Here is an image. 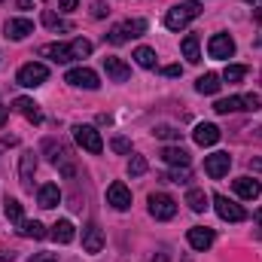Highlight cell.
<instances>
[{
  "instance_id": "ba28073f",
  "label": "cell",
  "mask_w": 262,
  "mask_h": 262,
  "mask_svg": "<svg viewBox=\"0 0 262 262\" xmlns=\"http://www.w3.org/2000/svg\"><path fill=\"white\" fill-rule=\"evenodd\" d=\"M64 82L76 85V89H89V92H95V89L101 85L98 73H95V70H89V67H73V70H67Z\"/></svg>"
},
{
  "instance_id": "ee69618b",
  "label": "cell",
  "mask_w": 262,
  "mask_h": 262,
  "mask_svg": "<svg viewBox=\"0 0 262 262\" xmlns=\"http://www.w3.org/2000/svg\"><path fill=\"white\" fill-rule=\"evenodd\" d=\"M0 3H3V0H0Z\"/></svg>"
},
{
  "instance_id": "9c48e42d",
  "label": "cell",
  "mask_w": 262,
  "mask_h": 262,
  "mask_svg": "<svg viewBox=\"0 0 262 262\" xmlns=\"http://www.w3.org/2000/svg\"><path fill=\"white\" fill-rule=\"evenodd\" d=\"M207 52H210V58L226 61V58L235 55V40H232L229 34H213V37L207 40Z\"/></svg>"
},
{
  "instance_id": "ab89813d",
  "label": "cell",
  "mask_w": 262,
  "mask_h": 262,
  "mask_svg": "<svg viewBox=\"0 0 262 262\" xmlns=\"http://www.w3.org/2000/svg\"><path fill=\"white\" fill-rule=\"evenodd\" d=\"M6 119H9V107H0V128L6 125Z\"/></svg>"
},
{
  "instance_id": "5b68a950",
  "label": "cell",
  "mask_w": 262,
  "mask_h": 262,
  "mask_svg": "<svg viewBox=\"0 0 262 262\" xmlns=\"http://www.w3.org/2000/svg\"><path fill=\"white\" fill-rule=\"evenodd\" d=\"M46 79H49V67L37 64V61L25 64L21 70H18V76H15V82H18V85H25V89H37V85H43Z\"/></svg>"
},
{
  "instance_id": "3957f363",
  "label": "cell",
  "mask_w": 262,
  "mask_h": 262,
  "mask_svg": "<svg viewBox=\"0 0 262 262\" xmlns=\"http://www.w3.org/2000/svg\"><path fill=\"white\" fill-rule=\"evenodd\" d=\"M143 31H146V21H143V18H131V21L116 25V28L107 34V40H110L113 46H122V43H128L131 37H140Z\"/></svg>"
},
{
  "instance_id": "8d00e7d4",
  "label": "cell",
  "mask_w": 262,
  "mask_h": 262,
  "mask_svg": "<svg viewBox=\"0 0 262 262\" xmlns=\"http://www.w3.org/2000/svg\"><path fill=\"white\" fill-rule=\"evenodd\" d=\"M31 262H55V256H52V253H34Z\"/></svg>"
},
{
  "instance_id": "4fadbf2b",
  "label": "cell",
  "mask_w": 262,
  "mask_h": 262,
  "mask_svg": "<svg viewBox=\"0 0 262 262\" xmlns=\"http://www.w3.org/2000/svg\"><path fill=\"white\" fill-rule=\"evenodd\" d=\"M12 107H15L28 122H34V125H40V122H43V110H40V104H37L34 98H15V101H12Z\"/></svg>"
},
{
  "instance_id": "836d02e7",
  "label": "cell",
  "mask_w": 262,
  "mask_h": 262,
  "mask_svg": "<svg viewBox=\"0 0 262 262\" xmlns=\"http://www.w3.org/2000/svg\"><path fill=\"white\" fill-rule=\"evenodd\" d=\"M156 137H162V140H180V137H183V131L171 128V125H162V128H156Z\"/></svg>"
},
{
  "instance_id": "484cf974",
  "label": "cell",
  "mask_w": 262,
  "mask_h": 262,
  "mask_svg": "<svg viewBox=\"0 0 262 262\" xmlns=\"http://www.w3.org/2000/svg\"><path fill=\"white\" fill-rule=\"evenodd\" d=\"M180 46H183V58H186L189 64H198V61H201V55H198V37H195V34H186Z\"/></svg>"
},
{
  "instance_id": "44dd1931",
  "label": "cell",
  "mask_w": 262,
  "mask_h": 262,
  "mask_svg": "<svg viewBox=\"0 0 262 262\" xmlns=\"http://www.w3.org/2000/svg\"><path fill=\"white\" fill-rule=\"evenodd\" d=\"M58 244H70L73 238H76V232H73V223L70 220H58L55 226H52V232H49Z\"/></svg>"
},
{
  "instance_id": "74e56055",
  "label": "cell",
  "mask_w": 262,
  "mask_h": 262,
  "mask_svg": "<svg viewBox=\"0 0 262 262\" xmlns=\"http://www.w3.org/2000/svg\"><path fill=\"white\" fill-rule=\"evenodd\" d=\"M162 73H165V76H180L183 70H180V64H168L165 70H162Z\"/></svg>"
},
{
  "instance_id": "60d3db41",
  "label": "cell",
  "mask_w": 262,
  "mask_h": 262,
  "mask_svg": "<svg viewBox=\"0 0 262 262\" xmlns=\"http://www.w3.org/2000/svg\"><path fill=\"white\" fill-rule=\"evenodd\" d=\"M15 259V253H0V262H12Z\"/></svg>"
},
{
  "instance_id": "d6986e66",
  "label": "cell",
  "mask_w": 262,
  "mask_h": 262,
  "mask_svg": "<svg viewBox=\"0 0 262 262\" xmlns=\"http://www.w3.org/2000/svg\"><path fill=\"white\" fill-rule=\"evenodd\" d=\"M192 137H195L198 146H213V143L220 140V128H216V125H210V122H201Z\"/></svg>"
},
{
  "instance_id": "8992f818",
  "label": "cell",
  "mask_w": 262,
  "mask_h": 262,
  "mask_svg": "<svg viewBox=\"0 0 262 262\" xmlns=\"http://www.w3.org/2000/svg\"><path fill=\"white\" fill-rule=\"evenodd\" d=\"M149 213L156 220H174L177 216V201L165 192H152L149 195Z\"/></svg>"
},
{
  "instance_id": "6da1fadb",
  "label": "cell",
  "mask_w": 262,
  "mask_h": 262,
  "mask_svg": "<svg viewBox=\"0 0 262 262\" xmlns=\"http://www.w3.org/2000/svg\"><path fill=\"white\" fill-rule=\"evenodd\" d=\"M40 55L43 58H52L55 64H67L73 58H89L92 55V43L89 40H70V43H49V46H40Z\"/></svg>"
},
{
  "instance_id": "ffe728a7",
  "label": "cell",
  "mask_w": 262,
  "mask_h": 262,
  "mask_svg": "<svg viewBox=\"0 0 262 262\" xmlns=\"http://www.w3.org/2000/svg\"><path fill=\"white\" fill-rule=\"evenodd\" d=\"M58 204H61V189H58L55 183H46V186H40V207L52 210V207H58Z\"/></svg>"
},
{
  "instance_id": "f1b7e54d",
  "label": "cell",
  "mask_w": 262,
  "mask_h": 262,
  "mask_svg": "<svg viewBox=\"0 0 262 262\" xmlns=\"http://www.w3.org/2000/svg\"><path fill=\"white\" fill-rule=\"evenodd\" d=\"M134 61L149 70V67H156V52H152L149 46H137V49H134Z\"/></svg>"
},
{
  "instance_id": "52a82bcc",
  "label": "cell",
  "mask_w": 262,
  "mask_h": 262,
  "mask_svg": "<svg viewBox=\"0 0 262 262\" xmlns=\"http://www.w3.org/2000/svg\"><path fill=\"white\" fill-rule=\"evenodd\" d=\"M213 207H216L220 220H226V223H241V220H247V210H244L241 204L229 201L226 195H213Z\"/></svg>"
},
{
  "instance_id": "7c38bea8",
  "label": "cell",
  "mask_w": 262,
  "mask_h": 262,
  "mask_svg": "<svg viewBox=\"0 0 262 262\" xmlns=\"http://www.w3.org/2000/svg\"><path fill=\"white\" fill-rule=\"evenodd\" d=\"M186 241H189V247L192 250H207L210 244H213V229H207V226H192L189 232H186Z\"/></svg>"
},
{
  "instance_id": "d4e9b609",
  "label": "cell",
  "mask_w": 262,
  "mask_h": 262,
  "mask_svg": "<svg viewBox=\"0 0 262 262\" xmlns=\"http://www.w3.org/2000/svg\"><path fill=\"white\" fill-rule=\"evenodd\" d=\"M220 85H223V82H220V76H216V73H204V76H198V79H195V89L201 92V95H216V92H220Z\"/></svg>"
},
{
  "instance_id": "9a60e30c",
  "label": "cell",
  "mask_w": 262,
  "mask_h": 262,
  "mask_svg": "<svg viewBox=\"0 0 262 262\" xmlns=\"http://www.w3.org/2000/svg\"><path fill=\"white\" fill-rule=\"evenodd\" d=\"M104 70H107V76L113 79V82H125L131 76V67L122 61V58H116V55H107L104 58Z\"/></svg>"
},
{
  "instance_id": "cb8c5ba5",
  "label": "cell",
  "mask_w": 262,
  "mask_h": 262,
  "mask_svg": "<svg viewBox=\"0 0 262 262\" xmlns=\"http://www.w3.org/2000/svg\"><path fill=\"white\" fill-rule=\"evenodd\" d=\"M18 235L40 241V238H46V229H43V223H37V220H25V223H18Z\"/></svg>"
},
{
  "instance_id": "83f0119b",
  "label": "cell",
  "mask_w": 262,
  "mask_h": 262,
  "mask_svg": "<svg viewBox=\"0 0 262 262\" xmlns=\"http://www.w3.org/2000/svg\"><path fill=\"white\" fill-rule=\"evenodd\" d=\"M3 210H6V220H9V223H15V226H18V223H25L21 204H18L15 198H6V201H3Z\"/></svg>"
},
{
  "instance_id": "e575fe53",
  "label": "cell",
  "mask_w": 262,
  "mask_h": 262,
  "mask_svg": "<svg viewBox=\"0 0 262 262\" xmlns=\"http://www.w3.org/2000/svg\"><path fill=\"white\" fill-rule=\"evenodd\" d=\"M110 146H113V152H122V156L131 152V140H128V137H113V143H110Z\"/></svg>"
},
{
  "instance_id": "8fae6325",
  "label": "cell",
  "mask_w": 262,
  "mask_h": 262,
  "mask_svg": "<svg viewBox=\"0 0 262 262\" xmlns=\"http://www.w3.org/2000/svg\"><path fill=\"white\" fill-rule=\"evenodd\" d=\"M107 204H113L116 210H128L131 207V189L125 183H110V186H107Z\"/></svg>"
},
{
  "instance_id": "ac0fdd59",
  "label": "cell",
  "mask_w": 262,
  "mask_h": 262,
  "mask_svg": "<svg viewBox=\"0 0 262 262\" xmlns=\"http://www.w3.org/2000/svg\"><path fill=\"white\" fill-rule=\"evenodd\" d=\"M235 192L241 198H247V201H253V198H259L262 186H259V180H253V177H238L235 180Z\"/></svg>"
},
{
  "instance_id": "f546056e",
  "label": "cell",
  "mask_w": 262,
  "mask_h": 262,
  "mask_svg": "<svg viewBox=\"0 0 262 262\" xmlns=\"http://www.w3.org/2000/svg\"><path fill=\"white\" fill-rule=\"evenodd\" d=\"M244 76H247V64H229L223 70V79L226 82H241Z\"/></svg>"
},
{
  "instance_id": "d590c367",
  "label": "cell",
  "mask_w": 262,
  "mask_h": 262,
  "mask_svg": "<svg viewBox=\"0 0 262 262\" xmlns=\"http://www.w3.org/2000/svg\"><path fill=\"white\" fill-rule=\"evenodd\" d=\"M76 6H79V0H58V9L61 12H73Z\"/></svg>"
},
{
  "instance_id": "4dcf8cb0",
  "label": "cell",
  "mask_w": 262,
  "mask_h": 262,
  "mask_svg": "<svg viewBox=\"0 0 262 262\" xmlns=\"http://www.w3.org/2000/svg\"><path fill=\"white\" fill-rule=\"evenodd\" d=\"M162 180H171V183H189L192 180V171H189V165L186 168H174L168 177H162Z\"/></svg>"
},
{
  "instance_id": "5bb4252c",
  "label": "cell",
  "mask_w": 262,
  "mask_h": 262,
  "mask_svg": "<svg viewBox=\"0 0 262 262\" xmlns=\"http://www.w3.org/2000/svg\"><path fill=\"white\" fill-rule=\"evenodd\" d=\"M82 250H85V253H101V250H104V232H101L95 223H89V226L82 229Z\"/></svg>"
},
{
  "instance_id": "4316f807",
  "label": "cell",
  "mask_w": 262,
  "mask_h": 262,
  "mask_svg": "<svg viewBox=\"0 0 262 262\" xmlns=\"http://www.w3.org/2000/svg\"><path fill=\"white\" fill-rule=\"evenodd\" d=\"M207 201H210V198L204 195V189H189V192H186V204H189V210H195V213H201V210L207 207Z\"/></svg>"
},
{
  "instance_id": "1f68e13d",
  "label": "cell",
  "mask_w": 262,
  "mask_h": 262,
  "mask_svg": "<svg viewBox=\"0 0 262 262\" xmlns=\"http://www.w3.org/2000/svg\"><path fill=\"white\" fill-rule=\"evenodd\" d=\"M128 174H131V177H140V174H146V159H143V156H131Z\"/></svg>"
},
{
  "instance_id": "7bdbcfd3",
  "label": "cell",
  "mask_w": 262,
  "mask_h": 262,
  "mask_svg": "<svg viewBox=\"0 0 262 262\" xmlns=\"http://www.w3.org/2000/svg\"><path fill=\"white\" fill-rule=\"evenodd\" d=\"M247 3H256V0H247Z\"/></svg>"
},
{
  "instance_id": "2e32d148",
  "label": "cell",
  "mask_w": 262,
  "mask_h": 262,
  "mask_svg": "<svg viewBox=\"0 0 262 262\" xmlns=\"http://www.w3.org/2000/svg\"><path fill=\"white\" fill-rule=\"evenodd\" d=\"M28 34H34V21L31 18H9L6 21V37L9 40H25Z\"/></svg>"
},
{
  "instance_id": "603a6c76",
  "label": "cell",
  "mask_w": 262,
  "mask_h": 262,
  "mask_svg": "<svg viewBox=\"0 0 262 262\" xmlns=\"http://www.w3.org/2000/svg\"><path fill=\"white\" fill-rule=\"evenodd\" d=\"M34 171H37V156H34V152H25V156H21V168H18L21 186L31 189V177H34Z\"/></svg>"
},
{
  "instance_id": "f35d334b",
  "label": "cell",
  "mask_w": 262,
  "mask_h": 262,
  "mask_svg": "<svg viewBox=\"0 0 262 262\" xmlns=\"http://www.w3.org/2000/svg\"><path fill=\"white\" fill-rule=\"evenodd\" d=\"M104 12H107V9H104V3H92V15H95V18H101Z\"/></svg>"
},
{
  "instance_id": "d6a6232c",
  "label": "cell",
  "mask_w": 262,
  "mask_h": 262,
  "mask_svg": "<svg viewBox=\"0 0 262 262\" xmlns=\"http://www.w3.org/2000/svg\"><path fill=\"white\" fill-rule=\"evenodd\" d=\"M43 25H46V28H58V31H70V25H64V21H61L55 12H49V9L43 12Z\"/></svg>"
},
{
  "instance_id": "b9f144b4",
  "label": "cell",
  "mask_w": 262,
  "mask_h": 262,
  "mask_svg": "<svg viewBox=\"0 0 262 262\" xmlns=\"http://www.w3.org/2000/svg\"><path fill=\"white\" fill-rule=\"evenodd\" d=\"M256 223H259V226H262V207H259V210H256Z\"/></svg>"
},
{
  "instance_id": "7a4b0ae2",
  "label": "cell",
  "mask_w": 262,
  "mask_h": 262,
  "mask_svg": "<svg viewBox=\"0 0 262 262\" xmlns=\"http://www.w3.org/2000/svg\"><path fill=\"white\" fill-rule=\"evenodd\" d=\"M201 15V3L198 0H186V3H177V6H171L168 9V15H165V28H171V31H183L192 18Z\"/></svg>"
},
{
  "instance_id": "e0dca14e",
  "label": "cell",
  "mask_w": 262,
  "mask_h": 262,
  "mask_svg": "<svg viewBox=\"0 0 262 262\" xmlns=\"http://www.w3.org/2000/svg\"><path fill=\"white\" fill-rule=\"evenodd\" d=\"M162 162L171 165V168H186L189 165V152L183 146H165L162 149Z\"/></svg>"
},
{
  "instance_id": "277c9868",
  "label": "cell",
  "mask_w": 262,
  "mask_h": 262,
  "mask_svg": "<svg viewBox=\"0 0 262 262\" xmlns=\"http://www.w3.org/2000/svg\"><path fill=\"white\" fill-rule=\"evenodd\" d=\"M73 140L85 149V152H92V156H98L101 149H104V140H101V131L92 128V125H73Z\"/></svg>"
},
{
  "instance_id": "7402d4cb",
  "label": "cell",
  "mask_w": 262,
  "mask_h": 262,
  "mask_svg": "<svg viewBox=\"0 0 262 262\" xmlns=\"http://www.w3.org/2000/svg\"><path fill=\"white\" fill-rule=\"evenodd\" d=\"M213 110H216L220 116L238 113V110H244V95H235V98H223V101H216V104H213Z\"/></svg>"
},
{
  "instance_id": "30bf717a",
  "label": "cell",
  "mask_w": 262,
  "mask_h": 262,
  "mask_svg": "<svg viewBox=\"0 0 262 262\" xmlns=\"http://www.w3.org/2000/svg\"><path fill=\"white\" fill-rule=\"evenodd\" d=\"M229 168H232V156H229V152H213V156H207V159H204V174H207V177H213V180L226 177V174H229Z\"/></svg>"
}]
</instances>
